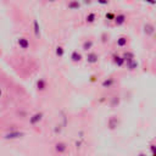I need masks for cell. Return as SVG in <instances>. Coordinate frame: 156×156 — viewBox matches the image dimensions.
<instances>
[{
  "instance_id": "11",
  "label": "cell",
  "mask_w": 156,
  "mask_h": 156,
  "mask_svg": "<svg viewBox=\"0 0 156 156\" xmlns=\"http://www.w3.org/2000/svg\"><path fill=\"white\" fill-rule=\"evenodd\" d=\"M112 83H113V81H112V79H109V81H105V82H104L102 86H104V87H110Z\"/></svg>"
},
{
  "instance_id": "7",
  "label": "cell",
  "mask_w": 156,
  "mask_h": 156,
  "mask_svg": "<svg viewBox=\"0 0 156 156\" xmlns=\"http://www.w3.org/2000/svg\"><path fill=\"white\" fill-rule=\"evenodd\" d=\"M37 86H38V89L44 90V89L46 88V83H45V81H44V79H39V81H38V83H37Z\"/></svg>"
},
{
  "instance_id": "5",
  "label": "cell",
  "mask_w": 156,
  "mask_h": 156,
  "mask_svg": "<svg viewBox=\"0 0 156 156\" xmlns=\"http://www.w3.org/2000/svg\"><path fill=\"white\" fill-rule=\"evenodd\" d=\"M18 45L22 48V49H27L29 46V43H28V40L25 39V38H20L18 39Z\"/></svg>"
},
{
  "instance_id": "10",
  "label": "cell",
  "mask_w": 156,
  "mask_h": 156,
  "mask_svg": "<svg viewBox=\"0 0 156 156\" xmlns=\"http://www.w3.org/2000/svg\"><path fill=\"white\" fill-rule=\"evenodd\" d=\"M115 62H116V64H117L118 66H121V65L123 64V59H122V57H118V56H117V57H115Z\"/></svg>"
},
{
  "instance_id": "1",
  "label": "cell",
  "mask_w": 156,
  "mask_h": 156,
  "mask_svg": "<svg viewBox=\"0 0 156 156\" xmlns=\"http://www.w3.org/2000/svg\"><path fill=\"white\" fill-rule=\"evenodd\" d=\"M55 151H56L57 154H60V155L65 154V152L67 151V144L64 143V141H59V143H56V144H55Z\"/></svg>"
},
{
  "instance_id": "15",
  "label": "cell",
  "mask_w": 156,
  "mask_h": 156,
  "mask_svg": "<svg viewBox=\"0 0 156 156\" xmlns=\"http://www.w3.org/2000/svg\"><path fill=\"white\" fill-rule=\"evenodd\" d=\"M0 97H1V89H0Z\"/></svg>"
},
{
  "instance_id": "13",
  "label": "cell",
  "mask_w": 156,
  "mask_h": 156,
  "mask_svg": "<svg viewBox=\"0 0 156 156\" xmlns=\"http://www.w3.org/2000/svg\"><path fill=\"white\" fill-rule=\"evenodd\" d=\"M126 38H121V40H118V44L122 46V45H124V44H126Z\"/></svg>"
},
{
  "instance_id": "12",
  "label": "cell",
  "mask_w": 156,
  "mask_h": 156,
  "mask_svg": "<svg viewBox=\"0 0 156 156\" xmlns=\"http://www.w3.org/2000/svg\"><path fill=\"white\" fill-rule=\"evenodd\" d=\"M56 54H57L59 56H62V55H64V49H62V48H57Z\"/></svg>"
},
{
  "instance_id": "8",
  "label": "cell",
  "mask_w": 156,
  "mask_h": 156,
  "mask_svg": "<svg viewBox=\"0 0 156 156\" xmlns=\"http://www.w3.org/2000/svg\"><path fill=\"white\" fill-rule=\"evenodd\" d=\"M72 59H73V61H79V60H81V55L77 54L76 51H75V53L72 54Z\"/></svg>"
},
{
  "instance_id": "2",
  "label": "cell",
  "mask_w": 156,
  "mask_h": 156,
  "mask_svg": "<svg viewBox=\"0 0 156 156\" xmlns=\"http://www.w3.org/2000/svg\"><path fill=\"white\" fill-rule=\"evenodd\" d=\"M25 134L22 132H18V131H15V132H10L7 134H5V139H10V140H12V139H18L21 137H23Z\"/></svg>"
},
{
  "instance_id": "3",
  "label": "cell",
  "mask_w": 156,
  "mask_h": 156,
  "mask_svg": "<svg viewBox=\"0 0 156 156\" xmlns=\"http://www.w3.org/2000/svg\"><path fill=\"white\" fill-rule=\"evenodd\" d=\"M41 117H43V113H36V115H33L32 117L29 118L30 124H37V123L41 120Z\"/></svg>"
},
{
  "instance_id": "6",
  "label": "cell",
  "mask_w": 156,
  "mask_h": 156,
  "mask_svg": "<svg viewBox=\"0 0 156 156\" xmlns=\"http://www.w3.org/2000/svg\"><path fill=\"white\" fill-rule=\"evenodd\" d=\"M87 60H88L89 64H95V62L98 61V56H97L95 54H89V55L87 56Z\"/></svg>"
},
{
  "instance_id": "14",
  "label": "cell",
  "mask_w": 156,
  "mask_h": 156,
  "mask_svg": "<svg viewBox=\"0 0 156 156\" xmlns=\"http://www.w3.org/2000/svg\"><path fill=\"white\" fill-rule=\"evenodd\" d=\"M137 156H148V155H147V154H143V152H140V154H139V155H137Z\"/></svg>"
},
{
  "instance_id": "4",
  "label": "cell",
  "mask_w": 156,
  "mask_h": 156,
  "mask_svg": "<svg viewBox=\"0 0 156 156\" xmlns=\"http://www.w3.org/2000/svg\"><path fill=\"white\" fill-rule=\"evenodd\" d=\"M117 126H118V121H117V118H115V117L110 118V121H109V128H110V129H115Z\"/></svg>"
},
{
  "instance_id": "9",
  "label": "cell",
  "mask_w": 156,
  "mask_h": 156,
  "mask_svg": "<svg viewBox=\"0 0 156 156\" xmlns=\"http://www.w3.org/2000/svg\"><path fill=\"white\" fill-rule=\"evenodd\" d=\"M91 41H86L84 43V45H83V48H84V50H89L90 48H91Z\"/></svg>"
}]
</instances>
